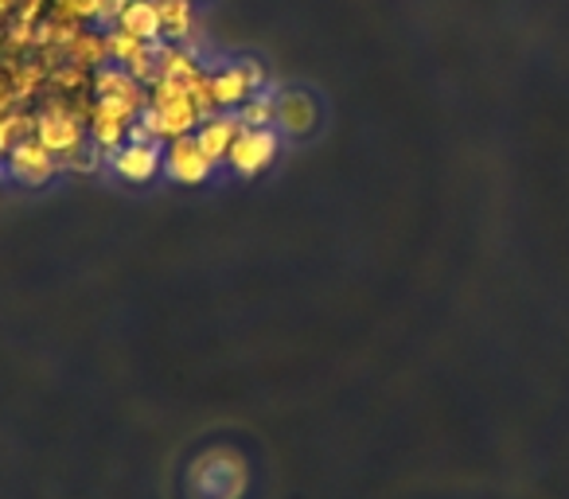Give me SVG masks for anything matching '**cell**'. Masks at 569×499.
<instances>
[{"label":"cell","mask_w":569,"mask_h":499,"mask_svg":"<svg viewBox=\"0 0 569 499\" xmlns=\"http://www.w3.org/2000/svg\"><path fill=\"white\" fill-rule=\"evenodd\" d=\"M106 48H110V63H118V67H129L137 56H141L149 43L144 40H137V36H129V32H121L118 24L106 32Z\"/></svg>","instance_id":"15"},{"label":"cell","mask_w":569,"mask_h":499,"mask_svg":"<svg viewBox=\"0 0 569 499\" xmlns=\"http://www.w3.org/2000/svg\"><path fill=\"white\" fill-rule=\"evenodd\" d=\"M160 79H191V74H199L203 67H199V51L196 43H160Z\"/></svg>","instance_id":"12"},{"label":"cell","mask_w":569,"mask_h":499,"mask_svg":"<svg viewBox=\"0 0 569 499\" xmlns=\"http://www.w3.org/2000/svg\"><path fill=\"white\" fill-rule=\"evenodd\" d=\"M67 63H79V67H87V71H102V67L110 63L106 32H87V28H82L71 48H67Z\"/></svg>","instance_id":"13"},{"label":"cell","mask_w":569,"mask_h":499,"mask_svg":"<svg viewBox=\"0 0 569 499\" xmlns=\"http://www.w3.org/2000/svg\"><path fill=\"white\" fill-rule=\"evenodd\" d=\"M273 118H277V94H269V90H258V94H250L242 106H238L242 129H269Z\"/></svg>","instance_id":"14"},{"label":"cell","mask_w":569,"mask_h":499,"mask_svg":"<svg viewBox=\"0 0 569 499\" xmlns=\"http://www.w3.org/2000/svg\"><path fill=\"white\" fill-rule=\"evenodd\" d=\"M211 90H214V106L227 110V113H238V106L253 94L250 82H246V74H242V67H238V59L234 63H222L219 71H211Z\"/></svg>","instance_id":"10"},{"label":"cell","mask_w":569,"mask_h":499,"mask_svg":"<svg viewBox=\"0 0 569 499\" xmlns=\"http://www.w3.org/2000/svg\"><path fill=\"white\" fill-rule=\"evenodd\" d=\"M126 133L129 126H118V121H106V118H90V141L98 144V149L113 152L126 144Z\"/></svg>","instance_id":"16"},{"label":"cell","mask_w":569,"mask_h":499,"mask_svg":"<svg viewBox=\"0 0 569 499\" xmlns=\"http://www.w3.org/2000/svg\"><path fill=\"white\" fill-rule=\"evenodd\" d=\"M110 172L126 183H152L157 176H164V149L126 141L121 149L110 152Z\"/></svg>","instance_id":"5"},{"label":"cell","mask_w":569,"mask_h":499,"mask_svg":"<svg viewBox=\"0 0 569 499\" xmlns=\"http://www.w3.org/2000/svg\"><path fill=\"white\" fill-rule=\"evenodd\" d=\"M152 4H157V17L168 43H196L199 36L196 0H152Z\"/></svg>","instance_id":"8"},{"label":"cell","mask_w":569,"mask_h":499,"mask_svg":"<svg viewBox=\"0 0 569 499\" xmlns=\"http://www.w3.org/2000/svg\"><path fill=\"white\" fill-rule=\"evenodd\" d=\"M118 28L144 43H164V28H160L157 4H152V0H129L126 12L118 17Z\"/></svg>","instance_id":"11"},{"label":"cell","mask_w":569,"mask_h":499,"mask_svg":"<svg viewBox=\"0 0 569 499\" xmlns=\"http://www.w3.org/2000/svg\"><path fill=\"white\" fill-rule=\"evenodd\" d=\"M36 141L59 160L71 157V152H79L82 144H87V126L71 113V98L67 94L51 98V102L43 106L40 121H36Z\"/></svg>","instance_id":"1"},{"label":"cell","mask_w":569,"mask_h":499,"mask_svg":"<svg viewBox=\"0 0 569 499\" xmlns=\"http://www.w3.org/2000/svg\"><path fill=\"white\" fill-rule=\"evenodd\" d=\"M4 168H9V180H20V183H28V188H40V183H48L56 172H63L59 157H51L36 137H24V141L12 144V152L4 157Z\"/></svg>","instance_id":"4"},{"label":"cell","mask_w":569,"mask_h":499,"mask_svg":"<svg viewBox=\"0 0 569 499\" xmlns=\"http://www.w3.org/2000/svg\"><path fill=\"white\" fill-rule=\"evenodd\" d=\"M211 160L203 157L199 149L196 133L188 137H176V141L164 144V176L172 183H183V188H196V183H207L211 180Z\"/></svg>","instance_id":"3"},{"label":"cell","mask_w":569,"mask_h":499,"mask_svg":"<svg viewBox=\"0 0 569 499\" xmlns=\"http://www.w3.org/2000/svg\"><path fill=\"white\" fill-rule=\"evenodd\" d=\"M320 126V110L317 102H312V94H305V90H284V94H277V118H273V129L281 137H309L317 133Z\"/></svg>","instance_id":"6"},{"label":"cell","mask_w":569,"mask_h":499,"mask_svg":"<svg viewBox=\"0 0 569 499\" xmlns=\"http://www.w3.org/2000/svg\"><path fill=\"white\" fill-rule=\"evenodd\" d=\"M0 160H4V157H0Z\"/></svg>","instance_id":"20"},{"label":"cell","mask_w":569,"mask_h":499,"mask_svg":"<svg viewBox=\"0 0 569 499\" xmlns=\"http://www.w3.org/2000/svg\"><path fill=\"white\" fill-rule=\"evenodd\" d=\"M238 133H242V121H238V113L219 110L214 118H207L203 126L196 129V141H199V149H203V157L219 168V164H227L230 144H234Z\"/></svg>","instance_id":"7"},{"label":"cell","mask_w":569,"mask_h":499,"mask_svg":"<svg viewBox=\"0 0 569 499\" xmlns=\"http://www.w3.org/2000/svg\"><path fill=\"white\" fill-rule=\"evenodd\" d=\"M238 67H242V74H246V82H250L253 94L266 90V67H261L258 59H238Z\"/></svg>","instance_id":"17"},{"label":"cell","mask_w":569,"mask_h":499,"mask_svg":"<svg viewBox=\"0 0 569 499\" xmlns=\"http://www.w3.org/2000/svg\"><path fill=\"white\" fill-rule=\"evenodd\" d=\"M0 180H9V168H4V164H0Z\"/></svg>","instance_id":"19"},{"label":"cell","mask_w":569,"mask_h":499,"mask_svg":"<svg viewBox=\"0 0 569 499\" xmlns=\"http://www.w3.org/2000/svg\"><path fill=\"white\" fill-rule=\"evenodd\" d=\"M94 94L98 98H126V102H133L137 110L149 106V87H141V82L118 63H106L102 71H94Z\"/></svg>","instance_id":"9"},{"label":"cell","mask_w":569,"mask_h":499,"mask_svg":"<svg viewBox=\"0 0 569 499\" xmlns=\"http://www.w3.org/2000/svg\"><path fill=\"white\" fill-rule=\"evenodd\" d=\"M277 152H281V133H277L273 126L269 129H242V133L234 137V144H230L227 168L234 176H258L273 164Z\"/></svg>","instance_id":"2"},{"label":"cell","mask_w":569,"mask_h":499,"mask_svg":"<svg viewBox=\"0 0 569 499\" xmlns=\"http://www.w3.org/2000/svg\"><path fill=\"white\" fill-rule=\"evenodd\" d=\"M129 0H102V12H98V24H118V17L126 12Z\"/></svg>","instance_id":"18"}]
</instances>
